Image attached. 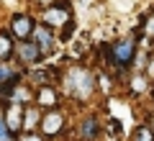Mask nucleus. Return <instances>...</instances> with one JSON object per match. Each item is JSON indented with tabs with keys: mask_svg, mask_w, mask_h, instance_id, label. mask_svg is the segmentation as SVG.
I'll list each match as a JSON object with an SVG mask.
<instances>
[{
	"mask_svg": "<svg viewBox=\"0 0 154 141\" xmlns=\"http://www.w3.org/2000/svg\"><path fill=\"white\" fill-rule=\"evenodd\" d=\"M62 82H64V90L69 98L77 100H88L90 95L95 92V75L88 69V67H69V69L62 75Z\"/></svg>",
	"mask_w": 154,
	"mask_h": 141,
	"instance_id": "1",
	"label": "nucleus"
},
{
	"mask_svg": "<svg viewBox=\"0 0 154 141\" xmlns=\"http://www.w3.org/2000/svg\"><path fill=\"white\" fill-rule=\"evenodd\" d=\"M103 51L108 54V64L118 67V69H128V67L134 64V59H136V38L134 36H123L118 38V41L113 44H105Z\"/></svg>",
	"mask_w": 154,
	"mask_h": 141,
	"instance_id": "2",
	"label": "nucleus"
},
{
	"mask_svg": "<svg viewBox=\"0 0 154 141\" xmlns=\"http://www.w3.org/2000/svg\"><path fill=\"white\" fill-rule=\"evenodd\" d=\"M44 26L49 28H57V26H64L67 21H72V13H69V3H64V0H57V3H51L49 8L44 11Z\"/></svg>",
	"mask_w": 154,
	"mask_h": 141,
	"instance_id": "3",
	"label": "nucleus"
},
{
	"mask_svg": "<svg viewBox=\"0 0 154 141\" xmlns=\"http://www.w3.org/2000/svg\"><path fill=\"white\" fill-rule=\"evenodd\" d=\"M41 49L36 46V41L33 38H23V41H16V59L21 62V64L26 67H33L41 62Z\"/></svg>",
	"mask_w": 154,
	"mask_h": 141,
	"instance_id": "4",
	"label": "nucleus"
},
{
	"mask_svg": "<svg viewBox=\"0 0 154 141\" xmlns=\"http://www.w3.org/2000/svg\"><path fill=\"white\" fill-rule=\"evenodd\" d=\"M38 131H41V136H49V139L51 136H59L64 131V115H62V110H46L41 115Z\"/></svg>",
	"mask_w": 154,
	"mask_h": 141,
	"instance_id": "5",
	"label": "nucleus"
},
{
	"mask_svg": "<svg viewBox=\"0 0 154 141\" xmlns=\"http://www.w3.org/2000/svg\"><path fill=\"white\" fill-rule=\"evenodd\" d=\"M33 28H36V23H33V18L26 16V13H18V16L11 18V33L18 38V41H23V38H31Z\"/></svg>",
	"mask_w": 154,
	"mask_h": 141,
	"instance_id": "6",
	"label": "nucleus"
},
{
	"mask_svg": "<svg viewBox=\"0 0 154 141\" xmlns=\"http://www.w3.org/2000/svg\"><path fill=\"white\" fill-rule=\"evenodd\" d=\"M31 38L36 41V46L41 49V54H51V49H54V33H51V28L49 26H36L33 28V33H31Z\"/></svg>",
	"mask_w": 154,
	"mask_h": 141,
	"instance_id": "7",
	"label": "nucleus"
},
{
	"mask_svg": "<svg viewBox=\"0 0 154 141\" xmlns=\"http://www.w3.org/2000/svg\"><path fill=\"white\" fill-rule=\"evenodd\" d=\"M3 121H5V126L11 128V133H21V131H23V105H13V103H8Z\"/></svg>",
	"mask_w": 154,
	"mask_h": 141,
	"instance_id": "8",
	"label": "nucleus"
},
{
	"mask_svg": "<svg viewBox=\"0 0 154 141\" xmlns=\"http://www.w3.org/2000/svg\"><path fill=\"white\" fill-rule=\"evenodd\" d=\"M33 100H36L38 108H46V110H57V105H59V95H57V90L51 85L38 87V92H36Z\"/></svg>",
	"mask_w": 154,
	"mask_h": 141,
	"instance_id": "9",
	"label": "nucleus"
},
{
	"mask_svg": "<svg viewBox=\"0 0 154 141\" xmlns=\"http://www.w3.org/2000/svg\"><path fill=\"white\" fill-rule=\"evenodd\" d=\"M41 108L38 105H26L23 108V133H31V131H36L38 128V123H41Z\"/></svg>",
	"mask_w": 154,
	"mask_h": 141,
	"instance_id": "10",
	"label": "nucleus"
},
{
	"mask_svg": "<svg viewBox=\"0 0 154 141\" xmlns=\"http://www.w3.org/2000/svg\"><path fill=\"white\" fill-rule=\"evenodd\" d=\"M100 133V126H98V118L95 115H85L80 121V139L82 141H95Z\"/></svg>",
	"mask_w": 154,
	"mask_h": 141,
	"instance_id": "11",
	"label": "nucleus"
},
{
	"mask_svg": "<svg viewBox=\"0 0 154 141\" xmlns=\"http://www.w3.org/2000/svg\"><path fill=\"white\" fill-rule=\"evenodd\" d=\"M16 87L21 85V72H16L8 62H0V87Z\"/></svg>",
	"mask_w": 154,
	"mask_h": 141,
	"instance_id": "12",
	"label": "nucleus"
},
{
	"mask_svg": "<svg viewBox=\"0 0 154 141\" xmlns=\"http://www.w3.org/2000/svg\"><path fill=\"white\" fill-rule=\"evenodd\" d=\"M11 31H0V62L11 59L16 54V38H11Z\"/></svg>",
	"mask_w": 154,
	"mask_h": 141,
	"instance_id": "13",
	"label": "nucleus"
},
{
	"mask_svg": "<svg viewBox=\"0 0 154 141\" xmlns=\"http://www.w3.org/2000/svg\"><path fill=\"white\" fill-rule=\"evenodd\" d=\"M31 100H33V95H31V90L28 87H23V85H16L13 87V92L8 95V103H13V105H31Z\"/></svg>",
	"mask_w": 154,
	"mask_h": 141,
	"instance_id": "14",
	"label": "nucleus"
},
{
	"mask_svg": "<svg viewBox=\"0 0 154 141\" xmlns=\"http://www.w3.org/2000/svg\"><path fill=\"white\" fill-rule=\"evenodd\" d=\"M131 141H154V133H152V128H149V126L144 123V126H139V128L134 131Z\"/></svg>",
	"mask_w": 154,
	"mask_h": 141,
	"instance_id": "15",
	"label": "nucleus"
},
{
	"mask_svg": "<svg viewBox=\"0 0 154 141\" xmlns=\"http://www.w3.org/2000/svg\"><path fill=\"white\" fill-rule=\"evenodd\" d=\"M75 28H77V23H75V18H72V21H67L64 26H62V33H59V38L62 41H72V36H75Z\"/></svg>",
	"mask_w": 154,
	"mask_h": 141,
	"instance_id": "16",
	"label": "nucleus"
},
{
	"mask_svg": "<svg viewBox=\"0 0 154 141\" xmlns=\"http://www.w3.org/2000/svg\"><path fill=\"white\" fill-rule=\"evenodd\" d=\"M0 141H13V133H11V128L5 126L3 115H0Z\"/></svg>",
	"mask_w": 154,
	"mask_h": 141,
	"instance_id": "17",
	"label": "nucleus"
},
{
	"mask_svg": "<svg viewBox=\"0 0 154 141\" xmlns=\"http://www.w3.org/2000/svg\"><path fill=\"white\" fill-rule=\"evenodd\" d=\"M144 31H146L149 38H154V16H146V18H144Z\"/></svg>",
	"mask_w": 154,
	"mask_h": 141,
	"instance_id": "18",
	"label": "nucleus"
},
{
	"mask_svg": "<svg viewBox=\"0 0 154 141\" xmlns=\"http://www.w3.org/2000/svg\"><path fill=\"white\" fill-rule=\"evenodd\" d=\"M21 141H44V136L36 133V131H31V133H23V136H21Z\"/></svg>",
	"mask_w": 154,
	"mask_h": 141,
	"instance_id": "19",
	"label": "nucleus"
},
{
	"mask_svg": "<svg viewBox=\"0 0 154 141\" xmlns=\"http://www.w3.org/2000/svg\"><path fill=\"white\" fill-rule=\"evenodd\" d=\"M38 3H46V8H49V5H51V3H54V0H38Z\"/></svg>",
	"mask_w": 154,
	"mask_h": 141,
	"instance_id": "20",
	"label": "nucleus"
},
{
	"mask_svg": "<svg viewBox=\"0 0 154 141\" xmlns=\"http://www.w3.org/2000/svg\"><path fill=\"white\" fill-rule=\"evenodd\" d=\"M149 128H152V133H154V118H152V126H149Z\"/></svg>",
	"mask_w": 154,
	"mask_h": 141,
	"instance_id": "21",
	"label": "nucleus"
},
{
	"mask_svg": "<svg viewBox=\"0 0 154 141\" xmlns=\"http://www.w3.org/2000/svg\"><path fill=\"white\" fill-rule=\"evenodd\" d=\"M152 98H154V90H152Z\"/></svg>",
	"mask_w": 154,
	"mask_h": 141,
	"instance_id": "22",
	"label": "nucleus"
},
{
	"mask_svg": "<svg viewBox=\"0 0 154 141\" xmlns=\"http://www.w3.org/2000/svg\"><path fill=\"white\" fill-rule=\"evenodd\" d=\"M152 80H154V75H152Z\"/></svg>",
	"mask_w": 154,
	"mask_h": 141,
	"instance_id": "23",
	"label": "nucleus"
}]
</instances>
